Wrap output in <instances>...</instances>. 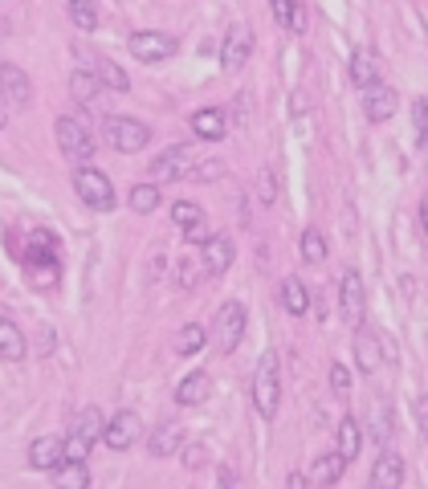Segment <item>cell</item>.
<instances>
[{
    "instance_id": "22",
    "label": "cell",
    "mask_w": 428,
    "mask_h": 489,
    "mask_svg": "<svg viewBox=\"0 0 428 489\" xmlns=\"http://www.w3.org/2000/svg\"><path fill=\"white\" fill-rule=\"evenodd\" d=\"M208 392H213L208 371H188L184 379H180V387H175V400H180V403H205Z\"/></svg>"
},
{
    "instance_id": "47",
    "label": "cell",
    "mask_w": 428,
    "mask_h": 489,
    "mask_svg": "<svg viewBox=\"0 0 428 489\" xmlns=\"http://www.w3.org/2000/svg\"><path fill=\"white\" fill-rule=\"evenodd\" d=\"M420 224H424V232H428V196L420 200Z\"/></svg>"
},
{
    "instance_id": "37",
    "label": "cell",
    "mask_w": 428,
    "mask_h": 489,
    "mask_svg": "<svg viewBox=\"0 0 428 489\" xmlns=\"http://www.w3.org/2000/svg\"><path fill=\"white\" fill-rule=\"evenodd\" d=\"M69 20H74L78 29L90 33L98 25V4H82V0H74V4H69Z\"/></svg>"
},
{
    "instance_id": "4",
    "label": "cell",
    "mask_w": 428,
    "mask_h": 489,
    "mask_svg": "<svg viewBox=\"0 0 428 489\" xmlns=\"http://www.w3.org/2000/svg\"><path fill=\"white\" fill-rule=\"evenodd\" d=\"M102 134H107V143L123 155H135L151 143V131H147L139 118H127V115H107L102 118Z\"/></svg>"
},
{
    "instance_id": "19",
    "label": "cell",
    "mask_w": 428,
    "mask_h": 489,
    "mask_svg": "<svg viewBox=\"0 0 428 489\" xmlns=\"http://www.w3.org/2000/svg\"><path fill=\"white\" fill-rule=\"evenodd\" d=\"M200 257H205V269L208 273H229V265H233V240L229 237H208L205 245H200Z\"/></svg>"
},
{
    "instance_id": "2",
    "label": "cell",
    "mask_w": 428,
    "mask_h": 489,
    "mask_svg": "<svg viewBox=\"0 0 428 489\" xmlns=\"http://www.w3.org/2000/svg\"><path fill=\"white\" fill-rule=\"evenodd\" d=\"M58 143H61V155H66L69 163L90 167V159H94V134H90V126L82 123L78 115L58 118Z\"/></svg>"
},
{
    "instance_id": "16",
    "label": "cell",
    "mask_w": 428,
    "mask_h": 489,
    "mask_svg": "<svg viewBox=\"0 0 428 489\" xmlns=\"http://www.w3.org/2000/svg\"><path fill=\"white\" fill-rule=\"evenodd\" d=\"M351 82H355L359 90L380 86V58H376L367 45H359L355 53H351Z\"/></svg>"
},
{
    "instance_id": "41",
    "label": "cell",
    "mask_w": 428,
    "mask_h": 489,
    "mask_svg": "<svg viewBox=\"0 0 428 489\" xmlns=\"http://www.w3.org/2000/svg\"><path fill=\"white\" fill-rule=\"evenodd\" d=\"M205 457H208L205 444H188V449H184V465H188V469H200V465H205Z\"/></svg>"
},
{
    "instance_id": "44",
    "label": "cell",
    "mask_w": 428,
    "mask_h": 489,
    "mask_svg": "<svg viewBox=\"0 0 428 489\" xmlns=\"http://www.w3.org/2000/svg\"><path fill=\"white\" fill-rule=\"evenodd\" d=\"M208 237H213V232H208V224H196V229H188V240H192V245H205Z\"/></svg>"
},
{
    "instance_id": "46",
    "label": "cell",
    "mask_w": 428,
    "mask_h": 489,
    "mask_svg": "<svg viewBox=\"0 0 428 489\" xmlns=\"http://www.w3.org/2000/svg\"><path fill=\"white\" fill-rule=\"evenodd\" d=\"M192 273H196V269L184 261V265H180V286H196V278H192Z\"/></svg>"
},
{
    "instance_id": "45",
    "label": "cell",
    "mask_w": 428,
    "mask_h": 489,
    "mask_svg": "<svg viewBox=\"0 0 428 489\" xmlns=\"http://www.w3.org/2000/svg\"><path fill=\"white\" fill-rule=\"evenodd\" d=\"M286 489H311V481H306V473H290V477H286Z\"/></svg>"
},
{
    "instance_id": "43",
    "label": "cell",
    "mask_w": 428,
    "mask_h": 489,
    "mask_svg": "<svg viewBox=\"0 0 428 489\" xmlns=\"http://www.w3.org/2000/svg\"><path fill=\"white\" fill-rule=\"evenodd\" d=\"M416 424H420V432H424V441H428V395H420L416 400Z\"/></svg>"
},
{
    "instance_id": "32",
    "label": "cell",
    "mask_w": 428,
    "mask_h": 489,
    "mask_svg": "<svg viewBox=\"0 0 428 489\" xmlns=\"http://www.w3.org/2000/svg\"><path fill=\"white\" fill-rule=\"evenodd\" d=\"M131 208H135L139 216H151V212L159 208V188L156 183H135V188H131Z\"/></svg>"
},
{
    "instance_id": "3",
    "label": "cell",
    "mask_w": 428,
    "mask_h": 489,
    "mask_svg": "<svg viewBox=\"0 0 428 489\" xmlns=\"http://www.w3.org/2000/svg\"><path fill=\"white\" fill-rule=\"evenodd\" d=\"M98 436H102V412H98V408H82V412L74 416V424H69L66 460H82V465H86V457H90Z\"/></svg>"
},
{
    "instance_id": "18",
    "label": "cell",
    "mask_w": 428,
    "mask_h": 489,
    "mask_svg": "<svg viewBox=\"0 0 428 489\" xmlns=\"http://www.w3.org/2000/svg\"><path fill=\"white\" fill-rule=\"evenodd\" d=\"M384 335H376V330H359L355 335V363H359V371H380V363H384Z\"/></svg>"
},
{
    "instance_id": "12",
    "label": "cell",
    "mask_w": 428,
    "mask_h": 489,
    "mask_svg": "<svg viewBox=\"0 0 428 489\" xmlns=\"http://www.w3.org/2000/svg\"><path fill=\"white\" fill-rule=\"evenodd\" d=\"M0 98H4V106H12V110H25V106L33 102L29 74H25L20 66H12V61L0 66Z\"/></svg>"
},
{
    "instance_id": "24",
    "label": "cell",
    "mask_w": 428,
    "mask_h": 489,
    "mask_svg": "<svg viewBox=\"0 0 428 489\" xmlns=\"http://www.w3.org/2000/svg\"><path fill=\"white\" fill-rule=\"evenodd\" d=\"M25 346L29 343H25V335H20V326L12 322V318H0V359H9L12 363V359L25 355Z\"/></svg>"
},
{
    "instance_id": "13",
    "label": "cell",
    "mask_w": 428,
    "mask_h": 489,
    "mask_svg": "<svg viewBox=\"0 0 428 489\" xmlns=\"http://www.w3.org/2000/svg\"><path fill=\"white\" fill-rule=\"evenodd\" d=\"M143 436V420H139L131 408H123V412H115V420L102 428V441L110 444L115 452H123V449H131V444Z\"/></svg>"
},
{
    "instance_id": "11",
    "label": "cell",
    "mask_w": 428,
    "mask_h": 489,
    "mask_svg": "<svg viewBox=\"0 0 428 489\" xmlns=\"http://www.w3.org/2000/svg\"><path fill=\"white\" fill-rule=\"evenodd\" d=\"M188 167H192V151H188V143H175V147H167V151H159L156 159H151V183H172V180H180V175H188Z\"/></svg>"
},
{
    "instance_id": "7",
    "label": "cell",
    "mask_w": 428,
    "mask_h": 489,
    "mask_svg": "<svg viewBox=\"0 0 428 489\" xmlns=\"http://www.w3.org/2000/svg\"><path fill=\"white\" fill-rule=\"evenodd\" d=\"M245 326H249V318H245V306L241 302H224L221 310H216V351L221 355H233L237 346H241L245 338Z\"/></svg>"
},
{
    "instance_id": "34",
    "label": "cell",
    "mask_w": 428,
    "mask_h": 489,
    "mask_svg": "<svg viewBox=\"0 0 428 489\" xmlns=\"http://www.w3.org/2000/svg\"><path fill=\"white\" fill-rule=\"evenodd\" d=\"M371 441H380V444L392 441V408L388 403H376V408H371Z\"/></svg>"
},
{
    "instance_id": "42",
    "label": "cell",
    "mask_w": 428,
    "mask_h": 489,
    "mask_svg": "<svg viewBox=\"0 0 428 489\" xmlns=\"http://www.w3.org/2000/svg\"><path fill=\"white\" fill-rule=\"evenodd\" d=\"M221 489H245L241 473H237L233 465H224V469H221Z\"/></svg>"
},
{
    "instance_id": "33",
    "label": "cell",
    "mask_w": 428,
    "mask_h": 489,
    "mask_svg": "<svg viewBox=\"0 0 428 489\" xmlns=\"http://www.w3.org/2000/svg\"><path fill=\"white\" fill-rule=\"evenodd\" d=\"M172 221L188 232V229H196V224H205V212H200V204H192V200H175L172 204Z\"/></svg>"
},
{
    "instance_id": "36",
    "label": "cell",
    "mask_w": 428,
    "mask_h": 489,
    "mask_svg": "<svg viewBox=\"0 0 428 489\" xmlns=\"http://www.w3.org/2000/svg\"><path fill=\"white\" fill-rule=\"evenodd\" d=\"M221 175H224L221 159H205V163H192V167H188V180H196V183H213V180H221Z\"/></svg>"
},
{
    "instance_id": "20",
    "label": "cell",
    "mask_w": 428,
    "mask_h": 489,
    "mask_svg": "<svg viewBox=\"0 0 428 489\" xmlns=\"http://www.w3.org/2000/svg\"><path fill=\"white\" fill-rule=\"evenodd\" d=\"M53 240L58 237H49L45 229H37L33 232V240H29V249H25V261H29L33 269H53V273H58V261H53Z\"/></svg>"
},
{
    "instance_id": "9",
    "label": "cell",
    "mask_w": 428,
    "mask_h": 489,
    "mask_svg": "<svg viewBox=\"0 0 428 489\" xmlns=\"http://www.w3.org/2000/svg\"><path fill=\"white\" fill-rule=\"evenodd\" d=\"M363 310H367V297H363V278L355 269H347L339 281V314L347 326L363 330Z\"/></svg>"
},
{
    "instance_id": "23",
    "label": "cell",
    "mask_w": 428,
    "mask_h": 489,
    "mask_svg": "<svg viewBox=\"0 0 428 489\" xmlns=\"http://www.w3.org/2000/svg\"><path fill=\"white\" fill-rule=\"evenodd\" d=\"M180 444H184V428L175 420H167V424H159L156 428V436H151V457H172V452H180Z\"/></svg>"
},
{
    "instance_id": "6",
    "label": "cell",
    "mask_w": 428,
    "mask_h": 489,
    "mask_svg": "<svg viewBox=\"0 0 428 489\" xmlns=\"http://www.w3.org/2000/svg\"><path fill=\"white\" fill-rule=\"evenodd\" d=\"M74 58H78V69L94 74L98 82H102V86L118 90V94H127V90H131L127 69H123V66H115V61H110V58H102V53H94V49H86V45H74Z\"/></svg>"
},
{
    "instance_id": "38",
    "label": "cell",
    "mask_w": 428,
    "mask_h": 489,
    "mask_svg": "<svg viewBox=\"0 0 428 489\" xmlns=\"http://www.w3.org/2000/svg\"><path fill=\"white\" fill-rule=\"evenodd\" d=\"M257 200L262 204L278 200V175H273V167H262V172H257Z\"/></svg>"
},
{
    "instance_id": "40",
    "label": "cell",
    "mask_w": 428,
    "mask_h": 489,
    "mask_svg": "<svg viewBox=\"0 0 428 489\" xmlns=\"http://www.w3.org/2000/svg\"><path fill=\"white\" fill-rule=\"evenodd\" d=\"M331 392L335 395H347L351 392V371H347V363H339V359L331 363Z\"/></svg>"
},
{
    "instance_id": "48",
    "label": "cell",
    "mask_w": 428,
    "mask_h": 489,
    "mask_svg": "<svg viewBox=\"0 0 428 489\" xmlns=\"http://www.w3.org/2000/svg\"><path fill=\"white\" fill-rule=\"evenodd\" d=\"M9 126V110H4V102H0V131Z\"/></svg>"
},
{
    "instance_id": "26",
    "label": "cell",
    "mask_w": 428,
    "mask_h": 489,
    "mask_svg": "<svg viewBox=\"0 0 428 489\" xmlns=\"http://www.w3.org/2000/svg\"><path fill=\"white\" fill-rule=\"evenodd\" d=\"M53 485L58 489H86L90 485V469L82 460H61L58 469H53Z\"/></svg>"
},
{
    "instance_id": "25",
    "label": "cell",
    "mask_w": 428,
    "mask_h": 489,
    "mask_svg": "<svg viewBox=\"0 0 428 489\" xmlns=\"http://www.w3.org/2000/svg\"><path fill=\"white\" fill-rule=\"evenodd\" d=\"M224 110H213V106H208V110H196L192 115V131L200 134V139H208V143H216V139H221L224 134Z\"/></svg>"
},
{
    "instance_id": "28",
    "label": "cell",
    "mask_w": 428,
    "mask_h": 489,
    "mask_svg": "<svg viewBox=\"0 0 428 489\" xmlns=\"http://www.w3.org/2000/svg\"><path fill=\"white\" fill-rule=\"evenodd\" d=\"M98 94H102V82H98L94 74H86V69H74V74H69V98L78 106L94 102Z\"/></svg>"
},
{
    "instance_id": "17",
    "label": "cell",
    "mask_w": 428,
    "mask_h": 489,
    "mask_svg": "<svg viewBox=\"0 0 428 489\" xmlns=\"http://www.w3.org/2000/svg\"><path fill=\"white\" fill-rule=\"evenodd\" d=\"M66 460V441L61 436H37L29 444V465L33 469H58Z\"/></svg>"
},
{
    "instance_id": "1",
    "label": "cell",
    "mask_w": 428,
    "mask_h": 489,
    "mask_svg": "<svg viewBox=\"0 0 428 489\" xmlns=\"http://www.w3.org/2000/svg\"><path fill=\"white\" fill-rule=\"evenodd\" d=\"M278 403H282V355L278 351H262L254 371V408L262 420H273Z\"/></svg>"
},
{
    "instance_id": "10",
    "label": "cell",
    "mask_w": 428,
    "mask_h": 489,
    "mask_svg": "<svg viewBox=\"0 0 428 489\" xmlns=\"http://www.w3.org/2000/svg\"><path fill=\"white\" fill-rule=\"evenodd\" d=\"M249 53H254V29H249L245 20H237V25H229V33H224L221 66L229 69V74H237V69L249 61Z\"/></svg>"
},
{
    "instance_id": "5",
    "label": "cell",
    "mask_w": 428,
    "mask_h": 489,
    "mask_svg": "<svg viewBox=\"0 0 428 489\" xmlns=\"http://www.w3.org/2000/svg\"><path fill=\"white\" fill-rule=\"evenodd\" d=\"M74 192L86 200V208H98V212L115 208V183L107 180V172H98V167H78L74 172Z\"/></svg>"
},
{
    "instance_id": "31",
    "label": "cell",
    "mask_w": 428,
    "mask_h": 489,
    "mask_svg": "<svg viewBox=\"0 0 428 489\" xmlns=\"http://www.w3.org/2000/svg\"><path fill=\"white\" fill-rule=\"evenodd\" d=\"M298 253H302V261H306V265H319V261H327V240H322V232L319 229L302 232Z\"/></svg>"
},
{
    "instance_id": "8",
    "label": "cell",
    "mask_w": 428,
    "mask_h": 489,
    "mask_svg": "<svg viewBox=\"0 0 428 489\" xmlns=\"http://www.w3.org/2000/svg\"><path fill=\"white\" fill-rule=\"evenodd\" d=\"M127 49L135 53L139 61H147V66H156V61H167V58H175V37L172 33H156V29H139V33H131V41H127Z\"/></svg>"
},
{
    "instance_id": "35",
    "label": "cell",
    "mask_w": 428,
    "mask_h": 489,
    "mask_svg": "<svg viewBox=\"0 0 428 489\" xmlns=\"http://www.w3.org/2000/svg\"><path fill=\"white\" fill-rule=\"evenodd\" d=\"M205 343H208V338H205V326L188 322L184 330H180V338H175V351H180V355H196V351H200Z\"/></svg>"
},
{
    "instance_id": "27",
    "label": "cell",
    "mask_w": 428,
    "mask_h": 489,
    "mask_svg": "<svg viewBox=\"0 0 428 489\" xmlns=\"http://www.w3.org/2000/svg\"><path fill=\"white\" fill-rule=\"evenodd\" d=\"M359 449H363V432H359V424L351 420V416H343V420H339V449H335V452H339V457L351 465V460L359 457Z\"/></svg>"
},
{
    "instance_id": "21",
    "label": "cell",
    "mask_w": 428,
    "mask_h": 489,
    "mask_svg": "<svg viewBox=\"0 0 428 489\" xmlns=\"http://www.w3.org/2000/svg\"><path fill=\"white\" fill-rule=\"evenodd\" d=\"M343 469H347V460L339 457V452H322V457H314V465H311V477L306 481H314V485H335V481L343 477Z\"/></svg>"
},
{
    "instance_id": "29",
    "label": "cell",
    "mask_w": 428,
    "mask_h": 489,
    "mask_svg": "<svg viewBox=\"0 0 428 489\" xmlns=\"http://www.w3.org/2000/svg\"><path fill=\"white\" fill-rule=\"evenodd\" d=\"M270 9H273V17H278V25H286V29H294V33L306 29V4H298V0H273Z\"/></svg>"
},
{
    "instance_id": "14",
    "label": "cell",
    "mask_w": 428,
    "mask_h": 489,
    "mask_svg": "<svg viewBox=\"0 0 428 489\" xmlns=\"http://www.w3.org/2000/svg\"><path fill=\"white\" fill-rule=\"evenodd\" d=\"M404 485V457L400 452H380V460H376V469H371V481L367 489H400Z\"/></svg>"
},
{
    "instance_id": "30",
    "label": "cell",
    "mask_w": 428,
    "mask_h": 489,
    "mask_svg": "<svg viewBox=\"0 0 428 489\" xmlns=\"http://www.w3.org/2000/svg\"><path fill=\"white\" fill-rule=\"evenodd\" d=\"M282 306L290 310L294 318H302L311 310V294H306V286H302L298 278H282Z\"/></svg>"
},
{
    "instance_id": "39",
    "label": "cell",
    "mask_w": 428,
    "mask_h": 489,
    "mask_svg": "<svg viewBox=\"0 0 428 489\" xmlns=\"http://www.w3.org/2000/svg\"><path fill=\"white\" fill-rule=\"evenodd\" d=\"M412 123H416V139L428 147V98H416V102H412Z\"/></svg>"
},
{
    "instance_id": "15",
    "label": "cell",
    "mask_w": 428,
    "mask_h": 489,
    "mask_svg": "<svg viewBox=\"0 0 428 489\" xmlns=\"http://www.w3.org/2000/svg\"><path fill=\"white\" fill-rule=\"evenodd\" d=\"M396 106H400V94L392 86H384V82L363 90V110H367L371 123H388V118L396 115Z\"/></svg>"
}]
</instances>
